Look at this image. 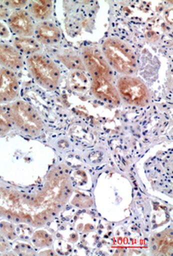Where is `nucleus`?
Returning <instances> with one entry per match:
<instances>
[{"instance_id":"f257e3e1","label":"nucleus","mask_w":173,"mask_h":256,"mask_svg":"<svg viewBox=\"0 0 173 256\" xmlns=\"http://www.w3.org/2000/svg\"><path fill=\"white\" fill-rule=\"evenodd\" d=\"M102 53L110 64L118 73L132 76L138 70V61L129 47L118 40L108 38L102 46Z\"/></svg>"},{"instance_id":"f03ea898","label":"nucleus","mask_w":173,"mask_h":256,"mask_svg":"<svg viewBox=\"0 0 173 256\" xmlns=\"http://www.w3.org/2000/svg\"><path fill=\"white\" fill-rule=\"evenodd\" d=\"M9 106L13 126L32 137L42 134L44 130L42 119L28 102L18 100L10 102Z\"/></svg>"},{"instance_id":"7ed1b4c3","label":"nucleus","mask_w":173,"mask_h":256,"mask_svg":"<svg viewBox=\"0 0 173 256\" xmlns=\"http://www.w3.org/2000/svg\"><path fill=\"white\" fill-rule=\"evenodd\" d=\"M26 65L35 82L40 86L49 90L58 88L61 71L54 62L40 53L29 56Z\"/></svg>"},{"instance_id":"20e7f679","label":"nucleus","mask_w":173,"mask_h":256,"mask_svg":"<svg viewBox=\"0 0 173 256\" xmlns=\"http://www.w3.org/2000/svg\"><path fill=\"white\" fill-rule=\"evenodd\" d=\"M117 90L120 96L130 104L144 107L150 104V90L144 83L136 77L122 76L117 83Z\"/></svg>"},{"instance_id":"39448f33","label":"nucleus","mask_w":173,"mask_h":256,"mask_svg":"<svg viewBox=\"0 0 173 256\" xmlns=\"http://www.w3.org/2000/svg\"><path fill=\"white\" fill-rule=\"evenodd\" d=\"M82 62L90 76H102L112 80L114 74L104 58L102 53L98 48L93 46L84 47L82 50Z\"/></svg>"},{"instance_id":"423d86ee","label":"nucleus","mask_w":173,"mask_h":256,"mask_svg":"<svg viewBox=\"0 0 173 256\" xmlns=\"http://www.w3.org/2000/svg\"><path fill=\"white\" fill-rule=\"evenodd\" d=\"M8 28L18 37H32L34 35V19L28 12L24 10H16L8 18Z\"/></svg>"},{"instance_id":"0eeeda50","label":"nucleus","mask_w":173,"mask_h":256,"mask_svg":"<svg viewBox=\"0 0 173 256\" xmlns=\"http://www.w3.org/2000/svg\"><path fill=\"white\" fill-rule=\"evenodd\" d=\"M92 90L94 95L102 101L112 105L120 104V96L112 80L102 76H92Z\"/></svg>"},{"instance_id":"6e6552de","label":"nucleus","mask_w":173,"mask_h":256,"mask_svg":"<svg viewBox=\"0 0 173 256\" xmlns=\"http://www.w3.org/2000/svg\"><path fill=\"white\" fill-rule=\"evenodd\" d=\"M19 82L14 72L0 68V104H10L19 94Z\"/></svg>"},{"instance_id":"1a4fd4ad","label":"nucleus","mask_w":173,"mask_h":256,"mask_svg":"<svg viewBox=\"0 0 173 256\" xmlns=\"http://www.w3.org/2000/svg\"><path fill=\"white\" fill-rule=\"evenodd\" d=\"M0 65L13 72L18 71L24 68V58L14 46L0 42Z\"/></svg>"},{"instance_id":"9d476101","label":"nucleus","mask_w":173,"mask_h":256,"mask_svg":"<svg viewBox=\"0 0 173 256\" xmlns=\"http://www.w3.org/2000/svg\"><path fill=\"white\" fill-rule=\"evenodd\" d=\"M35 40L43 44H55L61 40L62 32L55 24L49 20L41 22L35 26Z\"/></svg>"},{"instance_id":"9b49d317","label":"nucleus","mask_w":173,"mask_h":256,"mask_svg":"<svg viewBox=\"0 0 173 256\" xmlns=\"http://www.w3.org/2000/svg\"><path fill=\"white\" fill-rule=\"evenodd\" d=\"M150 248L154 256H170L172 254V230L168 229L156 235Z\"/></svg>"},{"instance_id":"f8f14e48","label":"nucleus","mask_w":173,"mask_h":256,"mask_svg":"<svg viewBox=\"0 0 173 256\" xmlns=\"http://www.w3.org/2000/svg\"><path fill=\"white\" fill-rule=\"evenodd\" d=\"M28 13L32 19L44 22L52 16L53 4L52 1L36 0L29 2Z\"/></svg>"},{"instance_id":"ddd939ff","label":"nucleus","mask_w":173,"mask_h":256,"mask_svg":"<svg viewBox=\"0 0 173 256\" xmlns=\"http://www.w3.org/2000/svg\"><path fill=\"white\" fill-rule=\"evenodd\" d=\"M13 44L22 55L28 56L40 53L41 50V44L32 37H16Z\"/></svg>"},{"instance_id":"4468645a","label":"nucleus","mask_w":173,"mask_h":256,"mask_svg":"<svg viewBox=\"0 0 173 256\" xmlns=\"http://www.w3.org/2000/svg\"><path fill=\"white\" fill-rule=\"evenodd\" d=\"M13 128L9 104H0V138L9 134Z\"/></svg>"},{"instance_id":"2eb2a0df","label":"nucleus","mask_w":173,"mask_h":256,"mask_svg":"<svg viewBox=\"0 0 173 256\" xmlns=\"http://www.w3.org/2000/svg\"><path fill=\"white\" fill-rule=\"evenodd\" d=\"M32 242L35 247H49L52 244V236L46 230H38L34 233Z\"/></svg>"},{"instance_id":"dca6fc26","label":"nucleus","mask_w":173,"mask_h":256,"mask_svg":"<svg viewBox=\"0 0 173 256\" xmlns=\"http://www.w3.org/2000/svg\"><path fill=\"white\" fill-rule=\"evenodd\" d=\"M0 233L8 241H13L16 238V229L14 223L6 218L0 220Z\"/></svg>"},{"instance_id":"f3484780","label":"nucleus","mask_w":173,"mask_h":256,"mask_svg":"<svg viewBox=\"0 0 173 256\" xmlns=\"http://www.w3.org/2000/svg\"><path fill=\"white\" fill-rule=\"evenodd\" d=\"M62 62L70 68L72 70H84V67L83 62L80 58L74 55H62L60 56Z\"/></svg>"},{"instance_id":"a211bd4d","label":"nucleus","mask_w":173,"mask_h":256,"mask_svg":"<svg viewBox=\"0 0 173 256\" xmlns=\"http://www.w3.org/2000/svg\"><path fill=\"white\" fill-rule=\"evenodd\" d=\"M14 252L18 253V254H22V256L34 254V250H32V247L26 244H18L14 246Z\"/></svg>"},{"instance_id":"6ab92c4d","label":"nucleus","mask_w":173,"mask_h":256,"mask_svg":"<svg viewBox=\"0 0 173 256\" xmlns=\"http://www.w3.org/2000/svg\"><path fill=\"white\" fill-rule=\"evenodd\" d=\"M4 4L8 8V9L22 10V8L26 7L28 4V1H3Z\"/></svg>"},{"instance_id":"aec40b11","label":"nucleus","mask_w":173,"mask_h":256,"mask_svg":"<svg viewBox=\"0 0 173 256\" xmlns=\"http://www.w3.org/2000/svg\"><path fill=\"white\" fill-rule=\"evenodd\" d=\"M12 248V245L9 241L0 233V253H6Z\"/></svg>"},{"instance_id":"412c9836","label":"nucleus","mask_w":173,"mask_h":256,"mask_svg":"<svg viewBox=\"0 0 173 256\" xmlns=\"http://www.w3.org/2000/svg\"><path fill=\"white\" fill-rule=\"evenodd\" d=\"M10 34L9 28L0 22V40L9 38Z\"/></svg>"},{"instance_id":"4be33fe9","label":"nucleus","mask_w":173,"mask_h":256,"mask_svg":"<svg viewBox=\"0 0 173 256\" xmlns=\"http://www.w3.org/2000/svg\"><path fill=\"white\" fill-rule=\"evenodd\" d=\"M10 15V10L4 4L3 2H0V19H6Z\"/></svg>"}]
</instances>
